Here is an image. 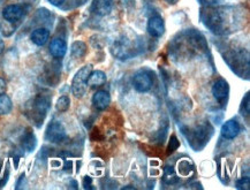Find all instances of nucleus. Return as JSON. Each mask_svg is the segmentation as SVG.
Masks as SVG:
<instances>
[{
    "instance_id": "f257e3e1",
    "label": "nucleus",
    "mask_w": 250,
    "mask_h": 190,
    "mask_svg": "<svg viewBox=\"0 0 250 190\" xmlns=\"http://www.w3.org/2000/svg\"><path fill=\"white\" fill-rule=\"evenodd\" d=\"M92 72L91 65H85L79 69V72L73 77L72 92L76 98H82L88 88V79Z\"/></svg>"
},
{
    "instance_id": "f03ea898",
    "label": "nucleus",
    "mask_w": 250,
    "mask_h": 190,
    "mask_svg": "<svg viewBox=\"0 0 250 190\" xmlns=\"http://www.w3.org/2000/svg\"><path fill=\"white\" fill-rule=\"evenodd\" d=\"M50 106V97L45 95H38L34 99L33 105H31V115H33V119L36 121L37 125H41L43 122L44 118L46 117L47 112H49Z\"/></svg>"
},
{
    "instance_id": "7ed1b4c3",
    "label": "nucleus",
    "mask_w": 250,
    "mask_h": 190,
    "mask_svg": "<svg viewBox=\"0 0 250 190\" xmlns=\"http://www.w3.org/2000/svg\"><path fill=\"white\" fill-rule=\"evenodd\" d=\"M211 135H212V128L209 124H204L203 126H200L196 129L191 130L190 134H188V141L191 143V147L194 146H201L203 148L207 142H209Z\"/></svg>"
},
{
    "instance_id": "20e7f679",
    "label": "nucleus",
    "mask_w": 250,
    "mask_h": 190,
    "mask_svg": "<svg viewBox=\"0 0 250 190\" xmlns=\"http://www.w3.org/2000/svg\"><path fill=\"white\" fill-rule=\"evenodd\" d=\"M111 51L112 54L120 60L129 59V58L135 56V53H134L135 49H134L133 44L126 38H120V40L115 41L114 44L112 45Z\"/></svg>"
},
{
    "instance_id": "39448f33",
    "label": "nucleus",
    "mask_w": 250,
    "mask_h": 190,
    "mask_svg": "<svg viewBox=\"0 0 250 190\" xmlns=\"http://www.w3.org/2000/svg\"><path fill=\"white\" fill-rule=\"evenodd\" d=\"M45 138L51 143H62L66 138V130L59 121H52L47 126L45 131Z\"/></svg>"
},
{
    "instance_id": "423d86ee",
    "label": "nucleus",
    "mask_w": 250,
    "mask_h": 190,
    "mask_svg": "<svg viewBox=\"0 0 250 190\" xmlns=\"http://www.w3.org/2000/svg\"><path fill=\"white\" fill-rule=\"evenodd\" d=\"M152 76L148 72H139L133 79V85L137 92H148L152 88Z\"/></svg>"
},
{
    "instance_id": "0eeeda50",
    "label": "nucleus",
    "mask_w": 250,
    "mask_h": 190,
    "mask_svg": "<svg viewBox=\"0 0 250 190\" xmlns=\"http://www.w3.org/2000/svg\"><path fill=\"white\" fill-rule=\"evenodd\" d=\"M211 91H212L213 97L224 105L227 102V97H229V84L224 79H219L214 81Z\"/></svg>"
},
{
    "instance_id": "6e6552de",
    "label": "nucleus",
    "mask_w": 250,
    "mask_h": 190,
    "mask_svg": "<svg viewBox=\"0 0 250 190\" xmlns=\"http://www.w3.org/2000/svg\"><path fill=\"white\" fill-rule=\"evenodd\" d=\"M24 15L25 9L21 5H8L2 11V18H4V20L11 22V23H15V22L20 21Z\"/></svg>"
},
{
    "instance_id": "1a4fd4ad",
    "label": "nucleus",
    "mask_w": 250,
    "mask_h": 190,
    "mask_svg": "<svg viewBox=\"0 0 250 190\" xmlns=\"http://www.w3.org/2000/svg\"><path fill=\"white\" fill-rule=\"evenodd\" d=\"M113 0H94L91 4L90 11L97 17H107L113 11Z\"/></svg>"
},
{
    "instance_id": "9d476101",
    "label": "nucleus",
    "mask_w": 250,
    "mask_h": 190,
    "mask_svg": "<svg viewBox=\"0 0 250 190\" xmlns=\"http://www.w3.org/2000/svg\"><path fill=\"white\" fill-rule=\"evenodd\" d=\"M146 30L148 34L152 37H162L165 33V23L164 20L158 15L151 17L149 19L148 24H146Z\"/></svg>"
},
{
    "instance_id": "9b49d317",
    "label": "nucleus",
    "mask_w": 250,
    "mask_h": 190,
    "mask_svg": "<svg viewBox=\"0 0 250 190\" xmlns=\"http://www.w3.org/2000/svg\"><path fill=\"white\" fill-rule=\"evenodd\" d=\"M240 131H241V126H240L238 121L232 119V120L226 121L225 124L222 126L220 133H222V136L224 138H226V140H232V138H235L238 136Z\"/></svg>"
},
{
    "instance_id": "f8f14e48",
    "label": "nucleus",
    "mask_w": 250,
    "mask_h": 190,
    "mask_svg": "<svg viewBox=\"0 0 250 190\" xmlns=\"http://www.w3.org/2000/svg\"><path fill=\"white\" fill-rule=\"evenodd\" d=\"M92 104L99 111L106 109L111 104L110 93L104 91V90H99V91L95 92V95L92 96Z\"/></svg>"
},
{
    "instance_id": "ddd939ff",
    "label": "nucleus",
    "mask_w": 250,
    "mask_h": 190,
    "mask_svg": "<svg viewBox=\"0 0 250 190\" xmlns=\"http://www.w3.org/2000/svg\"><path fill=\"white\" fill-rule=\"evenodd\" d=\"M50 52L54 58H57V59L65 57V54L67 52L66 42L62 40V38H54V40L51 41Z\"/></svg>"
},
{
    "instance_id": "4468645a",
    "label": "nucleus",
    "mask_w": 250,
    "mask_h": 190,
    "mask_svg": "<svg viewBox=\"0 0 250 190\" xmlns=\"http://www.w3.org/2000/svg\"><path fill=\"white\" fill-rule=\"evenodd\" d=\"M30 38L35 45H37V46H43V45L46 44L47 41H49L50 31L45 28H38L31 33Z\"/></svg>"
},
{
    "instance_id": "2eb2a0df",
    "label": "nucleus",
    "mask_w": 250,
    "mask_h": 190,
    "mask_svg": "<svg viewBox=\"0 0 250 190\" xmlns=\"http://www.w3.org/2000/svg\"><path fill=\"white\" fill-rule=\"evenodd\" d=\"M106 80V74L104 72H102V70H92L90 75H89L88 85L91 86V88H97V86L104 84Z\"/></svg>"
},
{
    "instance_id": "dca6fc26",
    "label": "nucleus",
    "mask_w": 250,
    "mask_h": 190,
    "mask_svg": "<svg viewBox=\"0 0 250 190\" xmlns=\"http://www.w3.org/2000/svg\"><path fill=\"white\" fill-rule=\"evenodd\" d=\"M37 146V140L35 134L31 130H27L22 138V147L27 152H33Z\"/></svg>"
},
{
    "instance_id": "f3484780",
    "label": "nucleus",
    "mask_w": 250,
    "mask_h": 190,
    "mask_svg": "<svg viewBox=\"0 0 250 190\" xmlns=\"http://www.w3.org/2000/svg\"><path fill=\"white\" fill-rule=\"evenodd\" d=\"M70 53H72L73 58H76V59H81L85 56L86 53V44L82 41H76L72 44V47H70Z\"/></svg>"
},
{
    "instance_id": "a211bd4d",
    "label": "nucleus",
    "mask_w": 250,
    "mask_h": 190,
    "mask_svg": "<svg viewBox=\"0 0 250 190\" xmlns=\"http://www.w3.org/2000/svg\"><path fill=\"white\" fill-rule=\"evenodd\" d=\"M13 108V104L11 98L8 96L4 95L0 96V115H5L11 113Z\"/></svg>"
},
{
    "instance_id": "6ab92c4d",
    "label": "nucleus",
    "mask_w": 250,
    "mask_h": 190,
    "mask_svg": "<svg viewBox=\"0 0 250 190\" xmlns=\"http://www.w3.org/2000/svg\"><path fill=\"white\" fill-rule=\"evenodd\" d=\"M179 172H180L181 175H185V176H188L189 174L194 172V165L193 163L189 162V160H181L180 163H179Z\"/></svg>"
},
{
    "instance_id": "aec40b11",
    "label": "nucleus",
    "mask_w": 250,
    "mask_h": 190,
    "mask_svg": "<svg viewBox=\"0 0 250 190\" xmlns=\"http://www.w3.org/2000/svg\"><path fill=\"white\" fill-rule=\"evenodd\" d=\"M164 181L166 183H176L179 181L178 175H176L174 169L172 167H166L164 170Z\"/></svg>"
},
{
    "instance_id": "412c9836",
    "label": "nucleus",
    "mask_w": 250,
    "mask_h": 190,
    "mask_svg": "<svg viewBox=\"0 0 250 190\" xmlns=\"http://www.w3.org/2000/svg\"><path fill=\"white\" fill-rule=\"evenodd\" d=\"M69 106H70V101L67 96H62V97H59L56 104V107L59 112L67 111V109L69 108Z\"/></svg>"
},
{
    "instance_id": "4be33fe9",
    "label": "nucleus",
    "mask_w": 250,
    "mask_h": 190,
    "mask_svg": "<svg viewBox=\"0 0 250 190\" xmlns=\"http://www.w3.org/2000/svg\"><path fill=\"white\" fill-rule=\"evenodd\" d=\"M179 147H180V142H179L178 137H176L175 135H172V136L169 137L167 150H166V153H167V156H169V154H172L173 152H174V151L178 150Z\"/></svg>"
},
{
    "instance_id": "5701e85b",
    "label": "nucleus",
    "mask_w": 250,
    "mask_h": 190,
    "mask_svg": "<svg viewBox=\"0 0 250 190\" xmlns=\"http://www.w3.org/2000/svg\"><path fill=\"white\" fill-rule=\"evenodd\" d=\"M236 188L240 190H249L250 189V180L249 178H242L236 182Z\"/></svg>"
},
{
    "instance_id": "b1692460",
    "label": "nucleus",
    "mask_w": 250,
    "mask_h": 190,
    "mask_svg": "<svg viewBox=\"0 0 250 190\" xmlns=\"http://www.w3.org/2000/svg\"><path fill=\"white\" fill-rule=\"evenodd\" d=\"M119 1L120 4L127 9H131L135 7V0H119Z\"/></svg>"
},
{
    "instance_id": "393cba45",
    "label": "nucleus",
    "mask_w": 250,
    "mask_h": 190,
    "mask_svg": "<svg viewBox=\"0 0 250 190\" xmlns=\"http://www.w3.org/2000/svg\"><path fill=\"white\" fill-rule=\"evenodd\" d=\"M6 89H7V83L2 77H0V96L4 95L6 92Z\"/></svg>"
},
{
    "instance_id": "a878e982",
    "label": "nucleus",
    "mask_w": 250,
    "mask_h": 190,
    "mask_svg": "<svg viewBox=\"0 0 250 190\" xmlns=\"http://www.w3.org/2000/svg\"><path fill=\"white\" fill-rule=\"evenodd\" d=\"M47 1L53 6H62L65 2V0H47Z\"/></svg>"
},
{
    "instance_id": "bb28decb",
    "label": "nucleus",
    "mask_w": 250,
    "mask_h": 190,
    "mask_svg": "<svg viewBox=\"0 0 250 190\" xmlns=\"http://www.w3.org/2000/svg\"><path fill=\"white\" fill-rule=\"evenodd\" d=\"M165 1H166V2H167V4H168V5H175V4H176V2H178V1H179V0H165Z\"/></svg>"
},
{
    "instance_id": "cd10ccee",
    "label": "nucleus",
    "mask_w": 250,
    "mask_h": 190,
    "mask_svg": "<svg viewBox=\"0 0 250 190\" xmlns=\"http://www.w3.org/2000/svg\"><path fill=\"white\" fill-rule=\"evenodd\" d=\"M2 49H4V44H2V41H1V37H0V53H1Z\"/></svg>"
},
{
    "instance_id": "c85d7f7f",
    "label": "nucleus",
    "mask_w": 250,
    "mask_h": 190,
    "mask_svg": "<svg viewBox=\"0 0 250 190\" xmlns=\"http://www.w3.org/2000/svg\"><path fill=\"white\" fill-rule=\"evenodd\" d=\"M123 189H135V187H134V186H126V187H124Z\"/></svg>"
}]
</instances>
